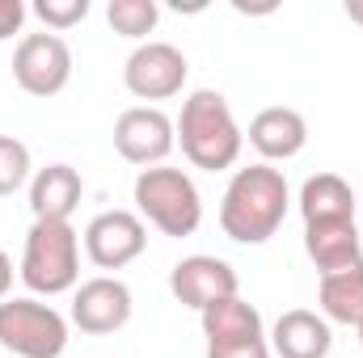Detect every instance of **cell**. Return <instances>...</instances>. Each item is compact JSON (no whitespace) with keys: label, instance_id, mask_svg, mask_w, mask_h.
<instances>
[{"label":"cell","instance_id":"6da1fadb","mask_svg":"<svg viewBox=\"0 0 363 358\" xmlns=\"http://www.w3.org/2000/svg\"><path fill=\"white\" fill-rule=\"evenodd\" d=\"M291 190L274 165L237 169L220 198V228L237 245H267L287 219Z\"/></svg>","mask_w":363,"mask_h":358},{"label":"cell","instance_id":"7a4b0ae2","mask_svg":"<svg viewBox=\"0 0 363 358\" xmlns=\"http://www.w3.org/2000/svg\"><path fill=\"white\" fill-rule=\"evenodd\" d=\"M182 144V156L194 165V169H207V173H220V169H233L241 148H245V135L224 101V93L216 89H194L182 101V114L174 122Z\"/></svg>","mask_w":363,"mask_h":358},{"label":"cell","instance_id":"3957f363","mask_svg":"<svg viewBox=\"0 0 363 358\" xmlns=\"http://www.w3.org/2000/svg\"><path fill=\"white\" fill-rule=\"evenodd\" d=\"M21 282L34 295H64L81 278V236L68 219H34L21 249Z\"/></svg>","mask_w":363,"mask_h":358},{"label":"cell","instance_id":"277c9868","mask_svg":"<svg viewBox=\"0 0 363 358\" xmlns=\"http://www.w3.org/2000/svg\"><path fill=\"white\" fill-rule=\"evenodd\" d=\"M135 211L140 219H148L161 236H194L199 224H203V198H199V185L186 178L182 169L169 165H152V169H140L135 178Z\"/></svg>","mask_w":363,"mask_h":358},{"label":"cell","instance_id":"5b68a950","mask_svg":"<svg viewBox=\"0 0 363 358\" xmlns=\"http://www.w3.org/2000/svg\"><path fill=\"white\" fill-rule=\"evenodd\" d=\"M0 346L17 358H60L68 350V321L34 299H0Z\"/></svg>","mask_w":363,"mask_h":358},{"label":"cell","instance_id":"8992f818","mask_svg":"<svg viewBox=\"0 0 363 358\" xmlns=\"http://www.w3.org/2000/svg\"><path fill=\"white\" fill-rule=\"evenodd\" d=\"M13 81L30 97H55L72 81V51L60 34H26L13 51Z\"/></svg>","mask_w":363,"mask_h":358},{"label":"cell","instance_id":"52a82bcc","mask_svg":"<svg viewBox=\"0 0 363 358\" xmlns=\"http://www.w3.org/2000/svg\"><path fill=\"white\" fill-rule=\"evenodd\" d=\"M190 76V64L174 42H140L123 64V85L140 101H169Z\"/></svg>","mask_w":363,"mask_h":358},{"label":"cell","instance_id":"ba28073f","mask_svg":"<svg viewBox=\"0 0 363 358\" xmlns=\"http://www.w3.org/2000/svg\"><path fill=\"white\" fill-rule=\"evenodd\" d=\"M178 144V131H174V118L157 105H131L118 114L114 122V148L127 165H140V169H152L161 165Z\"/></svg>","mask_w":363,"mask_h":358},{"label":"cell","instance_id":"9c48e42d","mask_svg":"<svg viewBox=\"0 0 363 358\" xmlns=\"http://www.w3.org/2000/svg\"><path fill=\"white\" fill-rule=\"evenodd\" d=\"M148 249V228L135 211H101L85 228V253L97 270H123Z\"/></svg>","mask_w":363,"mask_h":358},{"label":"cell","instance_id":"30bf717a","mask_svg":"<svg viewBox=\"0 0 363 358\" xmlns=\"http://www.w3.org/2000/svg\"><path fill=\"white\" fill-rule=\"evenodd\" d=\"M131 287L123 278H110V274H97L89 282L77 287L72 295V325L89 337H106V333H118L127 321H131Z\"/></svg>","mask_w":363,"mask_h":358},{"label":"cell","instance_id":"8fae6325","mask_svg":"<svg viewBox=\"0 0 363 358\" xmlns=\"http://www.w3.org/2000/svg\"><path fill=\"white\" fill-rule=\"evenodd\" d=\"M237 287H241L237 270L228 266L224 258H211V253L182 258L178 266L169 270V291H174V299H178L182 308H194V312L211 308L216 299L237 295Z\"/></svg>","mask_w":363,"mask_h":358},{"label":"cell","instance_id":"7c38bea8","mask_svg":"<svg viewBox=\"0 0 363 358\" xmlns=\"http://www.w3.org/2000/svg\"><path fill=\"white\" fill-rule=\"evenodd\" d=\"M250 144L254 152L262 156V165L271 161H291L304 152L308 144V122L300 110L291 105H271V110H258L254 122H250Z\"/></svg>","mask_w":363,"mask_h":358},{"label":"cell","instance_id":"4fadbf2b","mask_svg":"<svg viewBox=\"0 0 363 358\" xmlns=\"http://www.w3.org/2000/svg\"><path fill=\"white\" fill-rule=\"evenodd\" d=\"M304 253L313 258L317 274H338L363 262V236L355 219H334V224H304Z\"/></svg>","mask_w":363,"mask_h":358},{"label":"cell","instance_id":"5bb4252c","mask_svg":"<svg viewBox=\"0 0 363 358\" xmlns=\"http://www.w3.org/2000/svg\"><path fill=\"white\" fill-rule=\"evenodd\" d=\"M334 346L330 321L308 312V308H291L274 321L271 329V350L279 358H325Z\"/></svg>","mask_w":363,"mask_h":358},{"label":"cell","instance_id":"9a60e30c","mask_svg":"<svg viewBox=\"0 0 363 358\" xmlns=\"http://www.w3.org/2000/svg\"><path fill=\"white\" fill-rule=\"evenodd\" d=\"M85 181L72 165H47L30 181V211L34 219H72V211L81 207Z\"/></svg>","mask_w":363,"mask_h":358},{"label":"cell","instance_id":"2e32d148","mask_svg":"<svg viewBox=\"0 0 363 358\" xmlns=\"http://www.w3.org/2000/svg\"><path fill=\"white\" fill-rule=\"evenodd\" d=\"M355 190L338 173H313L300 185V215L304 224H334V219H355Z\"/></svg>","mask_w":363,"mask_h":358},{"label":"cell","instance_id":"e0dca14e","mask_svg":"<svg viewBox=\"0 0 363 358\" xmlns=\"http://www.w3.org/2000/svg\"><path fill=\"white\" fill-rule=\"evenodd\" d=\"M317 299H321V316L334 321V325H363V262L351 270H338V274H325L321 287H317Z\"/></svg>","mask_w":363,"mask_h":358},{"label":"cell","instance_id":"ac0fdd59","mask_svg":"<svg viewBox=\"0 0 363 358\" xmlns=\"http://www.w3.org/2000/svg\"><path fill=\"white\" fill-rule=\"evenodd\" d=\"M203 316V337L207 342H233V337H267L262 333V316L254 304H245L241 295L216 299L211 308L199 312Z\"/></svg>","mask_w":363,"mask_h":358},{"label":"cell","instance_id":"d6986e66","mask_svg":"<svg viewBox=\"0 0 363 358\" xmlns=\"http://www.w3.org/2000/svg\"><path fill=\"white\" fill-rule=\"evenodd\" d=\"M106 21L123 38H148L157 30V21H161V4L157 0H110Z\"/></svg>","mask_w":363,"mask_h":358},{"label":"cell","instance_id":"ffe728a7","mask_svg":"<svg viewBox=\"0 0 363 358\" xmlns=\"http://www.w3.org/2000/svg\"><path fill=\"white\" fill-rule=\"evenodd\" d=\"M30 148L17 135H0V198L17 194L30 181Z\"/></svg>","mask_w":363,"mask_h":358},{"label":"cell","instance_id":"44dd1931","mask_svg":"<svg viewBox=\"0 0 363 358\" xmlns=\"http://www.w3.org/2000/svg\"><path fill=\"white\" fill-rule=\"evenodd\" d=\"M34 17L51 34H60V30H72V25H81L89 17V0H38L34 4Z\"/></svg>","mask_w":363,"mask_h":358},{"label":"cell","instance_id":"7402d4cb","mask_svg":"<svg viewBox=\"0 0 363 358\" xmlns=\"http://www.w3.org/2000/svg\"><path fill=\"white\" fill-rule=\"evenodd\" d=\"M207 358H271L267 337H233V342H207Z\"/></svg>","mask_w":363,"mask_h":358},{"label":"cell","instance_id":"603a6c76","mask_svg":"<svg viewBox=\"0 0 363 358\" xmlns=\"http://www.w3.org/2000/svg\"><path fill=\"white\" fill-rule=\"evenodd\" d=\"M26 4L21 0H0V42L4 38H13V34H21V25H26Z\"/></svg>","mask_w":363,"mask_h":358},{"label":"cell","instance_id":"cb8c5ba5","mask_svg":"<svg viewBox=\"0 0 363 358\" xmlns=\"http://www.w3.org/2000/svg\"><path fill=\"white\" fill-rule=\"evenodd\" d=\"M9 287H13V258L0 249V299H9Z\"/></svg>","mask_w":363,"mask_h":358},{"label":"cell","instance_id":"d4e9b609","mask_svg":"<svg viewBox=\"0 0 363 358\" xmlns=\"http://www.w3.org/2000/svg\"><path fill=\"white\" fill-rule=\"evenodd\" d=\"M342 13H347L355 25H363V0H347V4H342Z\"/></svg>","mask_w":363,"mask_h":358},{"label":"cell","instance_id":"484cf974","mask_svg":"<svg viewBox=\"0 0 363 358\" xmlns=\"http://www.w3.org/2000/svg\"><path fill=\"white\" fill-rule=\"evenodd\" d=\"M359 346H363V325H359Z\"/></svg>","mask_w":363,"mask_h":358},{"label":"cell","instance_id":"4316f807","mask_svg":"<svg viewBox=\"0 0 363 358\" xmlns=\"http://www.w3.org/2000/svg\"><path fill=\"white\" fill-rule=\"evenodd\" d=\"M359 207H363V202H359Z\"/></svg>","mask_w":363,"mask_h":358}]
</instances>
